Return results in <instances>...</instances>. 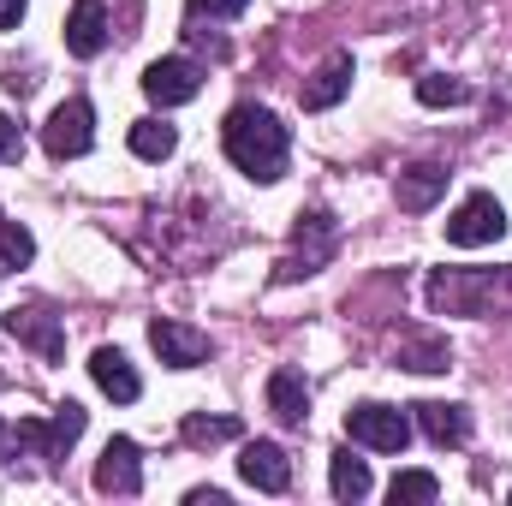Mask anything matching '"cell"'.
<instances>
[{
    "instance_id": "obj_1",
    "label": "cell",
    "mask_w": 512,
    "mask_h": 506,
    "mask_svg": "<svg viewBox=\"0 0 512 506\" xmlns=\"http://www.w3.org/2000/svg\"><path fill=\"white\" fill-rule=\"evenodd\" d=\"M221 143H227V161L256 179V185H274V179H286V155H292V131L280 126L268 108H233L227 114V126H221Z\"/></svg>"
},
{
    "instance_id": "obj_2",
    "label": "cell",
    "mask_w": 512,
    "mask_h": 506,
    "mask_svg": "<svg viewBox=\"0 0 512 506\" xmlns=\"http://www.w3.org/2000/svg\"><path fill=\"white\" fill-rule=\"evenodd\" d=\"M429 304L441 316H507L512 310V268H435Z\"/></svg>"
},
{
    "instance_id": "obj_3",
    "label": "cell",
    "mask_w": 512,
    "mask_h": 506,
    "mask_svg": "<svg viewBox=\"0 0 512 506\" xmlns=\"http://www.w3.org/2000/svg\"><path fill=\"white\" fill-rule=\"evenodd\" d=\"M346 435H352L358 447H370V453H405V441H411V417H405L399 405L364 399V405L346 411Z\"/></svg>"
},
{
    "instance_id": "obj_4",
    "label": "cell",
    "mask_w": 512,
    "mask_h": 506,
    "mask_svg": "<svg viewBox=\"0 0 512 506\" xmlns=\"http://www.w3.org/2000/svg\"><path fill=\"white\" fill-rule=\"evenodd\" d=\"M501 233H507V209H501V197H495V191H471V197L453 209V221H447V239H453L459 251L495 245Z\"/></svg>"
},
{
    "instance_id": "obj_5",
    "label": "cell",
    "mask_w": 512,
    "mask_h": 506,
    "mask_svg": "<svg viewBox=\"0 0 512 506\" xmlns=\"http://www.w3.org/2000/svg\"><path fill=\"white\" fill-rule=\"evenodd\" d=\"M42 143H48V155H54V161L90 155V143H96V108H90L84 96L60 102V108L48 114V126H42Z\"/></svg>"
},
{
    "instance_id": "obj_6",
    "label": "cell",
    "mask_w": 512,
    "mask_h": 506,
    "mask_svg": "<svg viewBox=\"0 0 512 506\" xmlns=\"http://www.w3.org/2000/svg\"><path fill=\"white\" fill-rule=\"evenodd\" d=\"M328 256H334V215H328V209H310V215H298V233H292V256L280 262V280L316 274V268H322Z\"/></svg>"
},
{
    "instance_id": "obj_7",
    "label": "cell",
    "mask_w": 512,
    "mask_h": 506,
    "mask_svg": "<svg viewBox=\"0 0 512 506\" xmlns=\"http://www.w3.org/2000/svg\"><path fill=\"white\" fill-rule=\"evenodd\" d=\"M197 90H203V72L185 54H167V60H155L143 72V96L155 108H185V102H197Z\"/></svg>"
},
{
    "instance_id": "obj_8",
    "label": "cell",
    "mask_w": 512,
    "mask_h": 506,
    "mask_svg": "<svg viewBox=\"0 0 512 506\" xmlns=\"http://www.w3.org/2000/svg\"><path fill=\"white\" fill-rule=\"evenodd\" d=\"M149 346H155V358L167 364V370H197L203 358H209V334L203 328H185V322H149Z\"/></svg>"
},
{
    "instance_id": "obj_9",
    "label": "cell",
    "mask_w": 512,
    "mask_h": 506,
    "mask_svg": "<svg viewBox=\"0 0 512 506\" xmlns=\"http://www.w3.org/2000/svg\"><path fill=\"white\" fill-rule=\"evenodd\" d=\"M78 435H84V405H72V399H66L48 423H24V441H30L36 459H66Z\"/></svg>"
},
{
    "instance_id": "obj_10",
    "label": "cell",
    "mask_w": 512,
    "mask_h": 506,
    "mask_svg": "<svg viewBox=\"0 0 512 506\" xmlns=\"http://www.w3.org/2000/svg\"><path fill=\"white\" fill-rule=\"evenodd\" d=\"M239 477H245L251 489H262V495H286V489H292V459H286L274 441H245Z\"/></svg>"
},
{
    "instance_id": "obj_11",
    "label": "cell",
    "mask_w": 512,
    "mask_h": 506,
    "mask_svg": "<svg viewBox=\"0 0 512 506\" xmlns=\"http://www.w3.org/2000/svg\"><path fill=\"white\" fill-rule=\"evenodd\" d=\"M96 489H102V495H137V489H143V465H137V441H131V435H114V441L102 447Z\"/></svg>"
},
{
    "instance_id": "obj_12",
    "label": "cell",
    "mask_w": 512,
    "mask_h": 506,
    "mask_svg": "<svg viewBox=\"0 0 512 506\" xmlns=\"http://www.w3.org/2000/svg\"><path fill=\"white\" fill-rule=\"evenodd\" d=\"M447 167H435V161H423V167H405L399 179H393V197H399V209L405 215H423V209H435L441 197H447Z\"/></svg>"
},
{
    "instance_id": "obj_13",
    "label": "cell",
    "mask_w": 512,
    "mask_h": 506,
    "mask_svg": "<svg viewBox=\"0 0 512 506\" xmlns=\"http://www.w3.org/2000/svg\"><path fill=\"white\" fill-rule=\"evenodd\" d=\"M411 411H417V429H423L435 447H465V441H471V411H465V405L423 399V405H411Z\"/></svg>"
},
{
    "instance_id": "obj_14",
    "label": "cell",
    "mask_w": 512,
    "mask_h": 506,
    "mask_svg": "<svg viewBox=\"0 0 512 506\" xmlns=\"http://www.w3.org/2000/svg\"><path fill=\"white\" fill-rule=\"evenodd\" d=\"M66 48H72L78 60H96V54L108 48V6H102V0H78V6H72V18H66Z\"/></svg>"
},
{
    "instance_id": "obj_15",
    "label": "cell",
    "mask_w": 512,
    "mask_h": 506,
    "mask_svg": "<svg viewBox=\"0 0 512 506\" xmlns=\"http://www.w3.org/2000/svg\"><path fill=\"white\" fill-rule=\"evenodd\" d=\"M346 90H352V54H328V60L310 72V84H304V108L322 114V108L346 102Z\"/></svg>"
},
{
    "instance_id": "obj_16",
    "label": "cell",
    "mask_w": 512,
    "mask_h": 506,
    "mask_svg": "<svg viewBox=\"0 0 512 506\" xmlns=\"http://www.w3.org/2000/svg\"><path fill=\"white\" fill-rule=\"evenodd\" d=\"M6 334H12L18 346H36L42 358H60V352H66V334H60V322H54L48 310H12V316H6Z\"/></svg>"
},
{
    "instance_id": "obj_17",
    "label": "cell",
    "mask_w": 512,
    "mask_h": 506,
    "mask_svg": "<svg viewBox=\"0 0 512 506\" xmlns=\"http://www.w3.org/2000/svg\"><path fill=\"white\" fill-rule=\"evenodd\" d=\"M90 376H96V387H102L108 399H120V405H131V399L143 393V381H137V370H131V358L120 346H102V352L90 358Z\"/></svg>"
},
{
    "instance_id": "obj_18",
    "label": "cell",
    "mask_w": 512,
    "mask_h": 506,
    "mask_svg": "<svg viewBox=\"0 0 512 506\" xmlns=\"http://www.w3.org/2000/svg\"><path fill=\"white\" fill-rule=\"evenodd\" d=\"M268 411L280 417V423H304L310 417V387L298 370H274L268 376Z\"/></svg>"
},
{
    "instance_id": "obj_19",
    "label": "cell",
    "mask_w": 512,
    "mask_h": 506,
    "mask_svg": "<svg viewBox=\"0 0 512 506\" xmlns=\"http://www.w3.org/2000/svg\"><path fill=\"white\" fill-rule=\"evenodd\" d=\"M328 483H334V501H364V495L376 489L370 465H364V459H352V447H340V453H334V471H328Z\"/></svg>"
},
{
    "instance_id": "obj_20",
    "label": "cell",
    "mask_w": 512,
    "mask_h": 506,
    "mask_svg": "<svg viewBox=\"0 0 512 506\" xmlns=\"http://www.w3.org/2000/svg\"><path fill=\"white\" fill-rule=\"evenodd\" d=\"M179 149V131L167 126V120H137L131 126V155H143V161H167Z\"/></svg>"
},
{
    "instance_id": "obj_21",
    "label": "cell",
    "mask_w": 512,
    "mask_h": 506,
    "mask_svg": "<svg viewBox=\"0 0 512 506\" xmlns=\"http://www.w3.org/2000/svg\"><path fill=\"white\" fill-rule=\"evenodd\" d=\"M387 501L393 506H429V501H441V483H435V471H399L387 483Z\"/></svg>"
},
{
    "instance_id": "obj_22",
    "label": "cell",
    "mask_w": 512,
    "mask_h": 506,
    "mask_svg": "<svg viewBox=\"0 0 512 506\" xmlns=\"http://www.w3.org/2000/svg\"><path fill=\"white\" fill-rule=\"evenodd\" d=\"M417 102H423V108H465V102H471V84L429 72V78H417Z\"/></svg>"
},
{
    "instance_id": "obj_23",
    "label": "cell",
    "mask_w": 512,
    "mask_h": 506,
    "mask_svg": "<svg viewBox=\"0 0 512 506\" xmlns=\"http://www.w3.org/2000/svg\"><path fill=\"white\" fill-rule=\"evenodd\" d=\"M399 364L417 376H441L453 364V352H447V340H411V346H399Z\"/></svg>"
},
{
    "instance_id": "obj_24",
    "label": "cell",
    "mask_w": 512,
    "mask_h": 506,
    "mask_svg": "<svg viewBox=\"0 0 512 506\" xmlns=\"http://www.w3.org/2000/svg\"><path fill=\"white\" fill-rule=\"evenodd\" d=\"M191 447H215V441H239V417H185L179 429Z\"/></svg>"
},
{
    "instance_id": "obj_25",
    "label": "cell",
    "mask_w": 512,
    "mask_h": 506,
    "mask_svg": "<svg viewBox=\"0 0 512 506\" xmlns=\"http://www.w3.org/2000/svg\"><path fill=\"white\" fill-rule=\"evenodd\" d=\"M30 256H36V239H30L18 221H6V215H0V268H24Z\"/></svg>"
},
{
    "instance_id": "obj_26",
    "label": "cell",
    "mask_w": 512,
    "mask_h": 506,
    "mask_svg": "<svg viewBox=\"0 0 512 506\" xmlns=\"http://www.w3.org/2000/svg\"><path fill=\"white\" fill-rule=\"evenodd\" d=\"M0 161L6 167L24 161V131H18V120H6V114H0Z\"/></svg>"
},
{
    "instance_id": "obj_27",
    "label": "cell",
    "mask_w": 512,
    "mask_h": 506,
    "mask_svg": "<svg viewBox=\"0 0 512 506\" xmlns=\"http://www.w3.org/2000/svg\"><path fill=\"white\" fill-rule=\"evenodd\" d=\"M245 6H251V0H191V12H197V18H203V12H209V18H239Z\"/></svg>"
},
{
    "instance_id": "obj_28",
    "label": "cell",
    "mask_w": 512,
    "mask_h": 506,
    "mask_svg": "<svg viewBox=\"0 0 512 506\" xmlns=\"http://www.w3.org/2000/svg\"><path fill=\"white\" fill-rule=\"evenodd\" d=\"M24 6H30V0H0V30H12V24L24 18Z\"/></svg>"
},
{
    "instance_id": "obj_29",
    "label": "cell",
    "mask_w": 512,
    "mask_h": 506,
    "mask_svg": "<svg viewBox=\"0 0 512 506\" xmlns=\"http://www.w3.org/2000/svg\"><path fill=\"white\" fill-rule=\"evenodd\" d=\"M191 506H227V495H221V489H197V495H191Z\"/></svg>"
}]
</instances>
